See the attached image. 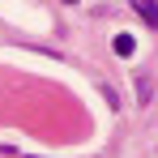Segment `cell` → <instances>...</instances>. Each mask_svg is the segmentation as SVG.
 <instances>
[{
  "mask_svg": "<svg viewBox=\"0 0 158 158\" xmlns=\"http://www.w3.org/2000/svg\"><path fill=\"white\" fill-rule=\"evenodd\" d=\"M132 34H115V56H132Z\"/></svg>",
  "mask_w": 158,
  "mask_h": 158,
  "instance_id": "2",
  "label": "cell"
},
{
  "mask_svg": "<svg viewBox=\"0 0 158 158\" xmlns=\"http://www.w3.org/2000/svg\"><path fill=\"white\" fill-rule=\"evenodd\" d=\"M137 98H141V103H150V81H145V77L137 81Z\"/></svg>",
  "mask_w": 158,
  "mask_h": 158,
  "instance_id": "3",
  "label": "cell"
},
{
  "mask_svg": "<svg viewBox=\"0 0 158 158\" xmlns=\"http://www.w3.org/2000/svg\"><path fill=\"white\" fill-rule=\"evenodd\" d=\"M128 4H132V13H137L145 26L158 30V0H128Z\"/></svg>",
  "mask_w": 158,
  "mask_h": 158,
  "instance_id": "1",
  "label": "cell"
}]
</instances>
